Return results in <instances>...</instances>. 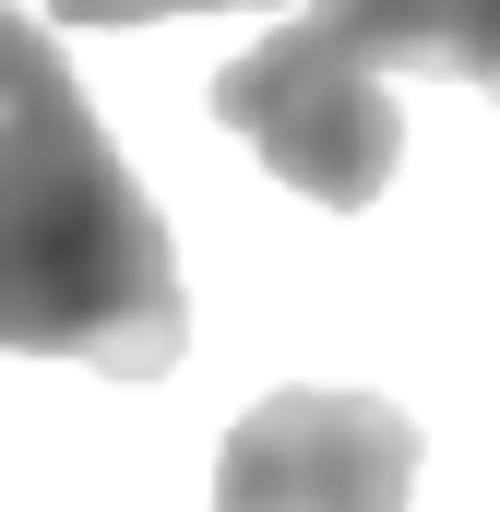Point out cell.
I'll return each mask as SVG.
<instances>
[{
	"label": "cell",
	"instance_id": "7a4b0ae2",
	"mask_svg": "<svg viewBox=\"0 0 500 512\" xmlns=\"http://www.w3.org/2000/svg\"><path fill=\"white\" fill-rule=\"evenodd\" d=\"M203 108L239 131L286 191H310V203H334V215L381 203V191H393V155H405V108H393L381 60L358 36H334L322 12L250 36L239 60L215 72Z\"/></svg>",
	"mask_w": 500,
	"mask_h": 512
},
{
	"label": "cell",
	"instance_id": "3957f363",
	"mask_svg": "<svg viewBox=\"0 0 500 512\" xmlns=\"http://www.w3.org/2000/svg\"><path fill=\"white\" fill-rule=\"evenodd\" d=\"M417 501V417L381 393H262L227 453H215V512H405Z\"/></svg>",
	"mask_w": 500,
	"mask_h": 512
},
{
	"label": "cell",
	"instance_id": "6da1fadb",
	"mask_svg": "<svg viewBox=\"0 0 500 512\" xmlns=\"http://www.w3.org/2000/svg\"><path fill=\"white\" fill-rule=\"evenodd\" d=\"M0 346L155 382L191 346L167 215L120 167L48 24L0 0Z\"/></svg>",
	"mask_w": 500,
	"mask_h": 512
},
{
	"label": "cell",
	"instance_id": "5b68a950",
	"mask_svg": "<svg viewBox=\"0 0 500 512\" xmlns=\"http://www.w3.org/2000/svg\"><path fill=\"white\" fill-rule=\"evenodd\" d=\"M441 72L500 96V0H441Z\"/></svg>",
	"mask_w": 500,
	"mask_h": 512
},
{
	"label": "cell",
	"instance_id": "277c9868",
	"mask_svg": "<svg viewBox=\"0 0 500 512\" xmlns=\"http://www.w3.org/2000/svg\"><path fill=\"white\" fill-rule=\"evenodd\" d=\"M334 36H358L370 60H417V72H441V0H310Z\"/></svg>",
	"mask_w": 500,
	"mask_h": 512
},
{
	"label": "cell",
	"instance_id": "8992f818",
	"mask_svg": "<svg viewBox=\"0 0 500 512\" xmlns=\"http://www.w3.org/2000/svg\"><path fill=\"white\" fill-rule=\"evenodd\" d=\"M60 24H155V12H262V0H48Z\"/></svg>",
	"mask_w": 500,
	"mask_h": 512
}]
</instances>
